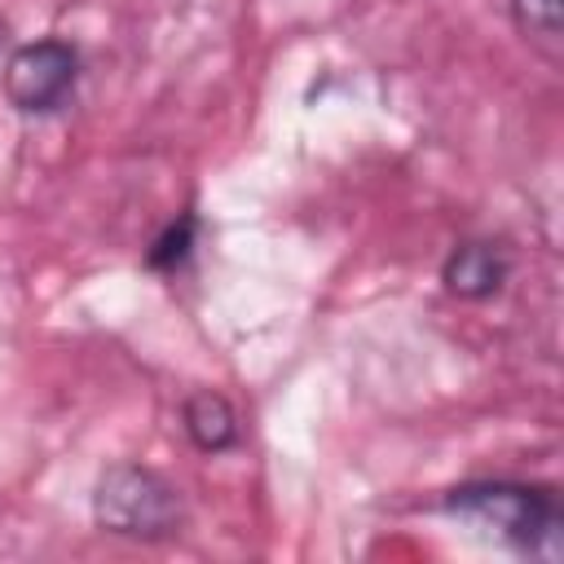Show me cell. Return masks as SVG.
<instances>
[{
  "label": "cell",
  "instance_id": "1",
  "mask_svg": "<svg viewBox=\"0 0 564 564\" xmlns=\"http://www.w3.org/2000/svg\"><path fill=\"white\" fill-rule=\"evenodd\" d=\"M445 511L524 555H538V560L560 555L564 520H560V498L546 485L471 480L445 494Z\"/></svg>",
  "mask_w": 564,
  "mask_h": 564
},
{
  "label": "cell",
  "instance_id": "2",
  "mask_svg": "<svg viewBox=\"0 0 564 564\" xmlns=\"http://www.w3.org/2000/svg\"><path fill=\"white\" fill-rule=\"evenodd\" d=\"M93 520L106 533L137 538V542H163L176 538L185 524V502L176 485H167L159 471L141 463H115L101 471L93 489Z\"/></svg>",
  "mask_w": 564,
  "mask_h": 564
},
{
  "label": "cell",
  "instance_id": "3",
  "mask_svg": "<svg viewBox=\"0 0 564 564\" xmlns=\"http://www.w3.org/2000/svg\"><path fill=\"white\" fill-rule=\"evenodd\" d=\"M79 84V53L66 40H35L4 62V97L22 115H53Z\"/></svg>",
  "mask_w": 564,
  "mask_h": 564
},
{
  "label": "cell",
  "instance_id": "4",
  "mask_svg": "<svg viewBox=\"0 0 564 564\" xmlns=\"http://www.w3.org/2000/svg\"><path fill=\"white\" fill-rule=\"evenodd\" d=\"M441 282L463 300H485L507 282V256L494 242H463L449 251Z\"/></svg>",
  "mask_w": 564,
  "mask_h": 564
},
{
  "label": "cell",
  "instance_id": "5",
  "mask_svg": "<svg viewBox=\"0 0 564 564\" xmlns=\"http://www.w3.org/2000/svg\"><path fill=\"white\" fill-rule=\"evenodd\" d=\"M181 419H185L189 441H194L198 449H207V454H220V449H229V445L238 441V414H234V405H229L220 392H212V388L194 392V397L185 401Z\"/></svg>",
  "mask_w": 564,
  "mask_h": 564
},
{
  "label": "cell",
  "instance_id": "6",
  "mask_svg": "<svg viewBox=\"0 0 564 564\" xmlns=\"http://www.w3.org/2000/svg\"><path fill=\"white\" fill-rule=\"evenodd\" d=\"M516 26L524 31V40L546 53L551 62H560L564 53V0H511Z\"/></svg>",
  "mask_w": 564,
  "mask_h": 564
},
{
  "label": "cell",
  "instance_id": "7",
  "mask_svg": "<svg viewBox=\"0 0 564 564\" xmlns=\"http://www.w3.org/2000/svg\"><path fill=\"white\" fill-rule=\"evenodd\" d=\"M189 247H194V216H181L176 225H167V229L154 238V247L145 251V264H150V269H176V264L189 256Z\"/></svg>",
  "mask_w": 564,
  "mask_h": 564
}]
</instances>
